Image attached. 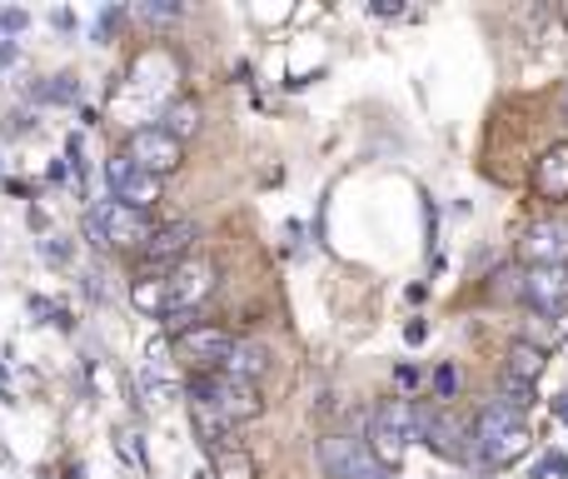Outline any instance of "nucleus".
Returning a JSON list of instances; mask_svg holds the SVG:
<instances>
[{
	"mask_svg": "<svg viewBox=\"0 0 568 479\" xmlns=\"http://www.w3.org/2000/svg\"><path fill=\"white\" fill-rule=\"evenodd\" d=\"M209 475L215 479H259V465L245 445H235V449H215V455H209Z\"/></svg>",
	"mask_w": 568,
	"mask_h": 479,
	"instance_id": "nucleus-20",
	"label": "nucleus"
},
{
	"mask_svg": "<svg viewBox=\"0 0 568 479\" xmlns=\"http://www.w3.org/2000/svg\"><path fill=\"white\" fill-rule=\"evenodd\" d=\"M85 235L90 245L100 249H145L155 240V225H149V210H135V205H120V200L100 195L85 205Z\"/></svg>",
	"mask_w": 568,
	"mask_h": 479,
	"instance_id": "nucleus-1",
	"label": "nucleus"
},
{
	"mask_svg": "<svg viewBox=\"0 0 568 479\" xmlns=\"http://www.w3.org/2000/svg\"><path fill=\"white\" fill-rule=\"evenodd\" d=\"M0 26H6V40H10L16 30H25V26H30V16H25V10H0Z\"/></svg>",
	"mask_w": 568,
	"mask_h": 479,
	"instance_id": "nucleus-26",
	"label": "nucleus"
},
{
	"mask_svg": "<svg viewBox=\"0 0 568 479\" xmlns=\"http://www.w3.org/2000/svg\"><path fill=\"white\" fill-rule=\"evenodd\" d=\"M0 40H6V26H0Z\"/></svg>",
	"mask_w": 568,
	"mask_h": 479,
	"instance_id": "nucleus-34",
	"label": "nucleus"
},
{
	"mask_svg": "<svg viewBox=\"0 0 568 479\" xmlns=\"http://www.w3.org/2000/svg\"><path fill=\"white\" fill-rule=\"evenodd\" d=\"M105 195L120 200V205H135V210H155L159 195H165V180L140 170L135 160L120 150V155L105 160Z\"/></svg>",
	"mask_w": 568,
	"mask_h": 479,
	"instance_id": "nucleus-7",
	"label": "nucleus"
},
{
	"mask_svg": "<svg viewBox=\"0 0 568 479\" xmlns=\"http://www.w3.org/2000/svg\"><path fill=\"white\" fill-rule=\"evenodd\" d=\"M120 20H125V10H120V6H100V16H95V30H90V40H95V45H105L110 30H115Z\"/></svg>",
	"mask_w": 568,
	"mask_h": 479,
	"instance_id": "nucleus-22",
	"label": "nucleus"
},
{
	"mask_svg": "<svg viewBox=\"0 0 568 479\" xmlns=\"http://www.w3.org/2000/svg\"><path fill=\"white\" fill-rule=\"evenodd\" d=\"M130 305L140 309V315H169V275H159V269H140L135 279H130Z\"/></svg>",
	"mask_w": 568,
	"mask_h": 479,
	"instance_id": "nucleus-15",
	"label": "nucleus"
},
{
	"mask_svg": "<svg viewBox=\"0 0 568 479\" xmlns=\"http://www.w3.org/2000/svg\"><path fill=\"white\" fill-rule=\"evenodd\" d=\"M544 365H548V349H544V345H534V339H514V345H508V365H504V375H508V379H518V385H538Z\"/></svg>",
	"mask_w": 568,
	"mask_h": 479,
	"instance_id": "nucleus-17",
	"label": "nucleus"
},
{
	"mask_svg": "<svg viewBox=\"0 0 568 479\" xmlns=\"http://www.w3.org/2000/svg\"><path fill=\"white\" fill-rule=\"evenodd\" d=\"M16 55H20V45H16V40H0V70H6Z\"/></svg>",
	"mask_w": 568,
	"mask_h": 479,
	"instance_id": "nucleus-30",
	"label": "nucleus"
},
{
	"mask_svg": "<svg viewBox=\"0 0 568 479\" xmlns=\"http://www.w3.org/2000/svg\"><path fill=\"white\" fill-rule=\"evenodd\" d=\"M10 130H16V135L20 130H30V110H16V115H10Z\"/></svg>",
	"mask_w": 568,
	"mask_h": 479,
	"instance_id": "nucleus-32",
	"label": "nucleus"
},
{
	"mask_svg": "<svg viewBox=\"0 0 568 479\" xmlns=\"http://www.w3.org/2000/svg\"><path fill=\"white\" fill-rule=\"evenodd\" d=\"M40 249H45L55 265H70V259H75V245H70L65 235H45V240H40Z\"/></svg>",
	"mask_w": 568,
	"mask_h": 479,
	"instance_id": "nucleus-23",
	"label": "nucleus"
},
{
	"mask_svg": "<svg viewBox=\"0 0 568 479\" xmlns=\"http://www.w3.org/2000/svg\"><path fill=\"white\" fill-rule=\"evenodd\" d=\"M25 225L35 230V235H50V215H45V205H30V210H25Z\"/></svg>",
	"mask_w": 568,
	"mask_h": 479,
	"instance_id": "nucleus-27",
	"label": "nucleus"
},
{
	"mask_svg": "<svg viewBox=\"0 0 568 479\" xmlns=\"http://www.w3.org/2000/svg\"><path fill=\"white\" fill-rule=\"evenodd\" d=\"M518 255L528 269H564L568 259V220H534L518 240Z\"/></svg>",
	"mask_w": 568,
	"mask_h": 479,
	"instance_id": "nucleus-11",
	"label": "nucleus"
},
{
	"mask_svg": "<svg viewBox=\"0 0 568 479\" xmlns=\"http://www.w3.org/2000/svg\"><path fill=\"white\" fill-rule=\"evenodd\" d=\"M50 26H55V30H75V10H65V6L50 10Z\"/></svg>",
	"mask_w": 568,
	"mask_h": 479,
	"instance_id": "nucleus-28",
	"label": "nucleus"
},
{
	"mask_svg": "<svg viewBox=\"0 0 568 479\" xmlns=\"http://www.w3.org/2000/svg\"><path fill=\"white\" fill-rule=\"evenodd\" d=\"M50 325L65 329V335H70V329H75V319H70V309H55V315H50Z\"/></svg>",
	"mask_w": 568,
	"mask_h": 479,
	"instance_id": "nucleus-31",
	"label": "nucleus"
},
{
	"mask_svg": "<svg viewBox=\"0 0 568 479\" xmlns=\"http://www.w3.org/2000/svg\"><path fill=\"white\" fill-rule=\"evenodd\" d=\"M140 16H145V20H175L179 6H169V0H145V6H140Z\"/></svg>",
	"mask_w": 568,
	"mask_h": 479,
	"instance_id": "nucleus-24",
	"label": "nucleus"
},
{
	"mask_svg": "<svg viewBox=\"0 0 568 479\" xmlns=\"http://www.w3.org/2000/svg\"><path fill=\"white\" fill-rule=\"evenodd\" d=\"M25 305H30V315H55V305H50V299H45V295H30V299H25Z\"/></svg>",
	"mask_w": 568,
	"mask_h": 479,
	"instance_id": "nucleus-29",
	"label": "nucleus"
},
{
	"mask_svg": "<svg viewBox=\"0 0 568 479\" xmlns=\"http://www.w3.org/2000/svg\"><path fill=\"white\" fill-rule=\"evenodd\" d=\"M229 345H235V335H229L225 325H209V319H195L185 335H175V355L185 359L195 375H209V369L225 365Z\"/></svg>",
	"mask_w": 568,
	"mask_h": 479,
	"instance_id": "nucleus-9",
	"label": "nucleus"
},
{
	"mask_svg": "<svg viewBox=\"0 0 568 479\" xmlns=\"http://www.w3.org/2000/svg\"><path fill=\"white\" fill-rule=\"evenodd\" d=\"M179 385L165 375V359H159V345H149V365L140 369V399L145 405H165V399H175Z\"/></svg>",
	"mask_w": 568,
	"mask_h": 479,
	"instance_id": "nucleus-19",
	"label": "nucleus"
},
{
	"mask_svg": "<svg viewBox=\"0 0 568 479\" xmlns=\"http://www.w3.org/2000/svg\"><path fill=\"white\" fill-rule=\"evenodd\" d=\"M319 465L329 479H389V469L374 459V449L354 435H324L319 439Z\"/></svg>",
	"mask_w": 568,
	"mask_h": 479,
	"instance_id": "nucleus-8",
	"label": "nucleus"
},
{
	"mask_svg": "<svg viewBox=\"0 0 568 479\" xmlns=\"http://www.w3.org/2000/svg\"><path fill=\"white\" fill-rule=\"evenodd\" d=\"M189 395L205 399V405H215L219 415L229 419V425H245V419H259V415H265V399H259V385H249V379L225 375V369H209V375H195V379H189Z\"/></svg>",
	"mask_w": 568,
	"mask_h": 479,
	"instance_id": "nucleus-5",
	"label": "nucleus"
},
{
	"mask_svg": "<svg viewBox=\"0 0 568 479\" xmlns=\"http://www.w3.org/2000/svg\"><path fill=\"white\" fill-rule=\"evenodd\" d=\"M189 425H195V439L209 455H215V449H235V439H239V425H229L215 405H205V399H195V395H189Z\"/></svg>",
	"mask_w": 568,
	"mask_h": 479,
	"instance_id": "nucleus-14",
	"label": "nucleus"
},
{
	"mask_svg": "<svg viewBox=\"0 0 568 479\" xmlns=\"http://www.w3.org/2000/svg\"><path fill=\"white\" fill-rule=\"evenodd\" d=\"M159 125H165L175 140H189L199 130V105L195 100H175V105L159 110Z\"/></svg>",
	"mask_w": 568,
	"mask_h": 479,
	"instance_id": "nucleus-21",
	"label": "nucleus"
},
{
	"mask_svg": "<svg viewBox=\"0 0 568 479\" xmlns=\"http://www.w3.org/2000/svg\"><path fill=\"white\" fill-rule=\"evenodd\" d=\"M219 369H225V375H235V379H249V385H259V375L269 369V345H259V339H235Z\"/></svg>",
	"mask_w": 568,
	"mask_h": 479,
	"instance_id": "nucleus-16",
	"label": "nucleus"
},
{
	"mask_svg": "<svg viewBox=\"0 0 568 479\" xmlns=\"http://www.w3.org/2000/svg\"><path fill=\"white\" fill-rule=\"evenodd\" d=\"M215 279H219V265L209 255H189L185 265L169 269V315H165L169 335H185V329L195 325V309L209 299Z\"/></svg>",
	"mask_w": 568,
	"mask_h": 479,
	"instance_id": "nucleus-3",
	"label": "nucleus"
},
{
	"mask_svg": "<svg viewBox=\"0 0 568 479\" xmlns=\"http://www.w3.org/2000/svg\"><path fill=\"white\" fill-rule=\"evenodd\" d=\"M534 190H538V200H548V205H564L568 200V140H558V145H548L544 155H538Z\"/></svg>",
	"mask_w": 568,
	"mask_h": 479,
	"instance_id": "nucleus-13",
	"label": "nucleus"
},
{
	"mask_svg": "<svg viewBox=\"0 0 568 479\" xmlns=\"http://www.w3.org/2000/svg\"><path fill=\"white\" fill-rule=\"evenodd\" d=\"M528 449V429H524V409L504 405V399H488L474 419V455L484 465H514Z\"/></svg>",
	"mask_w": 568,
	"mask_h": 479,
	"instance_id": "nucleus-2",
	"label": "nucleus"
},
{
	"mask_svg": "<svg viewBox=\"0 0 568 479\" xmlns=\"http://www.w3.org/2000/svg\"><path fill=\"white\" fill-rule=\"evenodd\" d=\"M554 409H558V415L568 419V395H558V405H554Z\"/></svg>",
	"mask_w": 568,
	"mask_h": 479,
	"instance_id": "nucleus-33",
	"label": "nucleus"
},
{
	"mask_svg": "<svg viewBox=\"0 0 568 479\" xmlns=\"http://www.w3.org/2000/svg\"><path fill=\"white\" fill-rule=\"evenodd\" d=\"M35 105H75L80 95H85V85H80V75L75 70H55L50 80H40V85H30L25 90Z\"/></svg>",
	"mask_w": 568,
	"mask_h": 479,
	"instance_id": "nucleus-18",
	"label": "nucleus"
},
{
	"mask_svg": "<svg viewBox=\"0 0 568 479\" xmlns=\"http://www.w3.org/2000/svg\"><path fill=\"white\" fill-rule=\"evenodd\" d=\"M518 295H524L538 315H558L568 299V275L564 269H528V275L518 279Z\"/></svg>",
	"mask_w": 568,
	"mask_h": 479,
	"instance_id": "nucleus-12",
	"label": "nucleus"
},
{
	"mask_svg": "<svg viewBox=\"0 0 568 479\" xmlns=\"http://www.w3.org/2000/svg\"><path fill=\"white\" fill-rule=\"evenodd\" d=\"M434 389H438V399H448V395H454V389H458L454 365H444V369H438V375H434Z\"/></svg>",
	"mask_w": 568,
	"mask_h": 479,
	"instance_id": "nucleus-25",
	"label": "nucleus"
},
{
	"mask_svg": "<svg viewBox=\"0 0 568 479\" xmlns=\"http://www.w3.org/2000/svg\"><path fill=\"white\" fill-rule=\"evenodd\" d=\"M195 240H199L195 220H169V225H159L155 240L140 249V259H145V269H159V275H169L175 265H185V259L195 255Z\"/></svg>",
	"mask_w": 568,
	"mask_h": 479,
	"instance_id": "nucleus-10",
	"label": "nucleus"
},
{
	"mask_svg": "<svg viewBox=\"0 0 568 479\" xmlns=\"http://www.w3.org/2000/svg\"><path fill=\"white\" fill-rule=\"evenodd\" d=\"M409 439H419V405L414 399H389V405H379L374 419H369V435H364V445L374 449L379 465L399 469Z\"/></svg>",
	"mask_w": 568,
	"mask_h": 479,
	"instance_id": "nucleus-4",
	"label": "nucleus"
},
{
	"mask_svg": "<svg viewBox=\"0 0 568 479\" xmlns=\"http://www.w3.org/2000/svg\"><path fill=\"white\" fill-rule=\"evenodd\" d=\"M125 155L135 160L140 170H149V175H175L179 165H185V140H175L159 120H149V125H135L125 140Z\"/></svg>",
	"mask_w": 568,
	"mask_h": 479,
	"instance_id": "nucleus-6",
	"label": "nucleus"
}]
</instances>
